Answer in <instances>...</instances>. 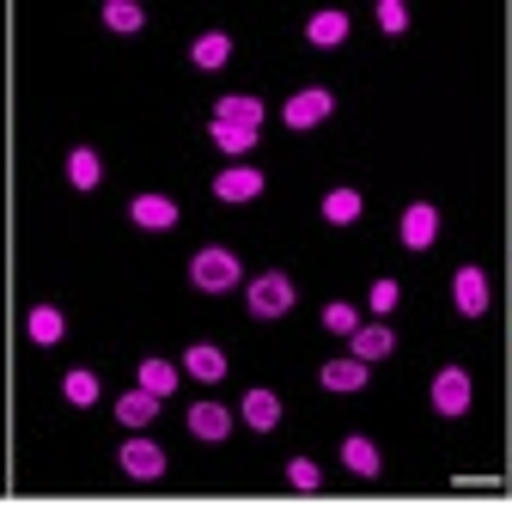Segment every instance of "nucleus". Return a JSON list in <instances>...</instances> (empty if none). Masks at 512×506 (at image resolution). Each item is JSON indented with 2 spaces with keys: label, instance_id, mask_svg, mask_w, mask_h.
Masks as SVG:
<instances>
[{
  "label": "nucleus",
  "instance_id": "nucleus-1",
  "mask_svg": "<svg viewBox=\"0 0 512 506\" xmlns=\"http://www.w3.org/2000/svg\"><path fill=\"white\" fill-rule=\"evenodd\" d=\"M238 281H244V263L232 257L226 244H208V250L189 257V287H196V293H232Z\"/></svg>",
  "mask_w": 512,
  "mask_h": 506
},
{
  "label": "nucleus",
  "instance_id": "nucleus-2",
  "mask_svg": "<svg viewBox=\"0 0 512 506\" xmlns=\"http://www.w3.org/2000/svg\"><path fill=\"white\" fill-rule=\"evenodd\" d=\"M293 299H299V287L281 275V269H269V275H250L244 281V305H250V318H287V311H293Z\"/></svg>",
  "mask_w": 512,
  "mask_h": 506
},
{
  "label": "nucleus",
  "instance_id": "nucleus-3",
  "mask_svg": "<svg viewBox=\"0 0 512 506\" xmlns=\"http://www.w3.org/2000/svg\"><path fill=\"white\" fill-rule=\"evenodd\" d=\"M427 403H433V415H445V421L470 415V403H476L470 372H464V366H439V372H433V391H427Z\"/></svg>",
  "mask_w": 512,
  "mask_h": 506
},
{
  "label": "nucleus",
  "instance_id": "nucleus-4",
  "mask_svg": "<svg viewBox=\"0 0 512 506\" xmlns=\"http://www.w3.org/2000/svg\"><path fill=\"white\" fill-rule=\"evenodd\" d=\"M330 110H336V92L330 86H305V92L287 98L281 122H287V129H317V122H330Z\"/></svg>",
  "mask_w": 512,
  "mask_h": 506
},
{
  "label": "nucleus",
  "instance_id": "nucleus-5",
  "mask_svg": "<svg viewBox=\"0 0 512 506\" xmlns=\"http://www.w3.org/2000/svg\"><path fill=\"white\" fill-rule=\"evenodd\" d=\"M263 171H256V165H226L220 177H214V196L226 202V208H238V202H256V196H263Z\"/></svg>",
  "mask_w": 512,
  "mask_h": 506
},
{
  "label": "nucleus",
  "instance_id": "nucleus-6",
  "mask_svg": "<svg viewBox=\"0 0 512 506\" xmlns=\"http://www.w3.org/2000/svg\"><path fill=\"white\" fill-rule=\"evenodd\" d=\"M397 238H403V250H433V238H439V208H433V202H409L403 220H397Z\"/></svg>",
  "mask_w": 512,
  "mask_h": 506
},
{
  "label": "nucleus",
  "instance_id": "nucleus-7",
  "mask_svg": "<svg viewBox=\"0 0 512 506\" xmlns=\"http://www.w3.org/2000/svg\"><path fill=\"white\" fill-rule=\"evenodd\" d=\"M488 299H494V287H488V275H482L476 263H464V269L452 275V305L464 311V318H482V311H488Z\"/></svg>",
  "mask_w": 512,
  "mask_h": 506
},
{
  "label": "nucleus",
  "instance_id": "nucleus-8",
  "mask_svg": "<svg viewBox=\"0 0 512 506\" xmlns=\"http://www.w3.org/2000/svg\"><path fill=\"white\" fill-rule=\"evenodd\" d=\"M128 220H135L141 232H171V226H177V202L159 196V189H147V196L128 202Z\"/></svg>",
  "mask_w": 512,
  "mask_h": 506
},
{
  "label": "nucleus",
  "instance_id": "nucleus-9",
  "mask_svg": "<svg viewBox=\"0 0 512 506\" xmlns=\"http://www.w3.org/2000/svg\"><path fill=\"white\" fill-rule=\"evenodd\" d=\"M122 470L135 476V482H159V476H165V452L153 446V439H141V433H135V439L122 446Z\"/></svg>",
  "mask_w": 512,
  "mask_h": 506
},
{
  "label": "nucleus",
  "instance_id": "nucleus-10",
  "mask_svg": "<svg viewBox=\"0 0 512 506\" xmlns=\"http://www.w3.org/2000/svg\"><path fill=\"white\" fill-rule=\"evenodd\" d=\"M244 427H256V433H275L281 427V397L269 391V385H256V391H244Z\"/></svg>",
  "mask_w": 512,
  "mask_h": 506
},
{
  "label": "nucleus",
  "instance_id": "nucleus-11",
  "mask_svg": "<svg viewBox=\"0 0 512 506\" xmlns=\"http://www.w3.org/2000/svg\"><path fill=\"white\" fill-rule=\"evenodd\" d=\"M348 354L354 360H384V354H397V336H391V324H360L354 336H348Z\"/></svg>",
  "mask_w": 512,
  "mask_h": 506
},
{
  "label": "nucleus",
  "instance_id": "nucleus-12",
  "mask_svg": "<svg viewBox=\"0 0 512 506\" xmlns=\"http://www.w3.org/2000/svg\"><path fill=\"white\" fill-rule=\"evenodd\" d=\"M214 122H232V129H263V98H250V92H226L214 104Z\"/></svg>",
  "mask_w": 512,
  "mask_h": 506
},
{
  "label": "nucleus",
  "instance_id": "nucleus-13",
  "mask_svg": "<svg viewBox=\"0 0 512 506\" xmlns=\"http://www.w3.org/2000/svg\"><path fill=\"white\" fill-rule=\"evenodd\" d=\"M189 433L214 446V439L232 433V409H226V403H189Z\"/></svg>",
  "mask_w": 512,
  "mask_h": 506
},
{
  "label": "nucleus",
  "instance_id": "nucleus-14",
  "mask_svg": "<svg viewBox=\"0 0 512 506\" xmlns=\"http://www.w3.org/2000/svg\"><path fill=\"white\" fill-rule=\"evenodd\" d=\"M183 372L196 378V385H220V378H226V354L214 342H196V348L183 354Z\"/></svg>",
  "mask_w": 512,
  "mask_h": 506
},
{
  "label": "nucleus",
  "instance_id": "nucleus-15",
  "mask_svg": "<svg viewBox=\"0 0 512 506\" xmlns=\"http://www.w3.org/2000/svg\"><path fill=\"white\" fill-rule=\"evenodd\" d=\"M25 336L37 348H55L61 336H68V318H61V305H31V318H25Z\"/></svg>",
  "mask_w": 512,
  "mask_h": 506
},
{
  "label": "nucleus",
  "instance_id": "nucleus-16",
  "mask_svg": "<svg viewBox=\"0 0 512 506\" xmlns=\"http://www.w3.org/2000/svg\"><path fill=\"white\" fill-rule=\"evenodd\" d=\"M305 43H317V49H336V43H348V13H336V7L311 13V19H305Z\"/></svg>",
  "mask_w": 512,
  "mask_h": 506
},
{
  "label": "nucleus",
  "instance_id": "nucleus-17",
  "mask_svg": "<svg viewBox=\"0 0 512 506\" xmlns=\"http://www.w3.org/2000/svg\"><path fill=\"white\" fill-rule=\"evenodd\" d=\"M189 61H196V68H202V74H214V68H226V61H232V37H226V31H202L196 43H189Z\"/></svg>",
  "mask_w": 512,
  "mask_h": 506
},
{
  "label": "nucleus",
  "instance_id": "nucleus-18",
  "mask_svg": "<svg viewBox=\"0 0 512 506\" xmlns=\"http://www.w3.org/2000/svg\"><path fill=\"white\" fill-rule=\"evenodd\" d=\"M317 385H324V391H360L366 385V360H354V354L330 360L324 372H317Z\"/></svg>",
  "mask_w": 512,
  "mask_h": 506
},
{
  "label": "nucleus",
  "instance_id": "nucleus-19",
  "mask_svg": "<svg viewBox=\"0 0 512 506\" xmlns=\"http://www.w3.org/2000/svg\"><path fill=\"white\" fill-rule=\"evenodd\" d=\"M159 403H165V397H153V391H141V385H135V391H122L116 421H122V427H147V421L159 415Z\"/></svg>",
  "mask_w": 512,
  "mask_h": 506
},
{
  "label": "nucleus",
  "instance_id": "nucleus-20",
  "mask_svg": "<svg viewBox=\"0 0 512 506\" xmlns=\"http://www.w3.org/2000/svg\"><path fill=\"white\" fill-rule=\"evenodd\" d=\"M342 464H348L354 476H378V470H384V458H378V446H372L366 433H348V439H342Z\"/></svg>",
  "mask_w": 512,
  "mask_h": 506
},
{
  "label": "nucleus",
  "instance_id": "nucleus-21",
  "mask_svg": "<svg viewBox=\"0 0 512 506\" xmlns=\"http://www.w3.org/2000/svg\"><path fill=\"white\" fill-rule=\"evenodd\" d=\"M61 397H68L74 409H92V403L104 397V385H98V372H86V366H74L68 378H61Z\"/></svg>",
  "mask_w": 512,
  "mask_h": 506
},
{
  "label": "nucleus",
  "instance_id": "nucleus-22",
  "mask_svg": "<svg viewBox=\"0 0 512 506\" xmlns=\"http://www.w3.org/2000/svg\"><path fill=\"white\" fill-rule=\"evenodd\" d=\"M104 25L122 31V37H135L147 25V7H141V0H104Z\"/></svg>",
  "mask_w": 512,
  "mask_h": 506
},
{
  "label": "nucleus",
  "instance_id": "nucleus-23",
  "mask_svg": "<svg viewBox=\"0 0 512 506\" xmlns=\"http://www.w3.org/2000/svg\"><path fill=\"white\" fill-rule=\"evenodd\" d=\"M68 183H74V189H98V183H104V159H98L92 147H74V153H68Z\"/></svg>",
  "mask_w": 512,
  "mask_h": 506
},
{
  "label": "nucleus",
  "instance_id": "nucleus-24",
  "mask_svg": "<svg viewBox=\"0 0 512 506\" xmlns=\"http://www.w3.org/2000/svg\"><path fill=\"white\" fill-rule=\"evenodd\" d=\"M360 208H366L360 189H330V196H324V220H330V226H354Z\"/></svg>",
  "mask_w": 512,
  "mask_h": 506
},
{
  "label": "nucleus",
  "instance_id": "nucleus-25",
  "mask_svg": "<svg viewBox=\"0 0 512 506\" xmlns=\"http://www.w3.org/2000/svg\"><path fill=\"white\" fill-rule=\"evenodd\" d=\"M208 135H214V147H220L226 159H244V153L256 147V129H232V122H208Z\"/></svg>",
  "mask_w": 512,
  "mask_h": 506
},
{
  "label": "nucleus",
  "instance_id": "nucleus-26",
  "mask_svg": "<svg viewBox=\"0 0 512 506\" xmlns=\"http://www.w3.org/2000/svg\"><path fill=\"white\" fill-rule=\"evenodd\" d=\"M141 391L171 397V391H177V366H171V360H141Z\"/></svg>",
  "mask_w": 512,
  "mask_h": 506
},
{
  "label": "nucleus",
  "instance_id": "nucleus-27",
  "mask_svg": "<svg viewBox=\"0 0 512 506\" xmlns=\"http://www.w3.org/2000/svg\"><path fill=\"white\" fill-rule=\"evenodd\" d=\"M324 330H330V336H354V330H360V311L342 305V299H330V305H324Z\"/></svg>",
  "mask_w": 512,
  "mask_h": 506
},
{
  "label": "nucleus",
  "instance_id": "nucleus-28",
  "mask_svg": "<svg viewBox=\"0 0 512 506\" xmlns=\"http://www.w3.org/2000/svg\"><path fill=\"white\" fill-rule=\"evenodd\" d=\"M287 488H299V494H311V488H324V470H317L311 458H293V464H287Z\"/></svg>",
  "mask_w": 512,
  "mask_h": 506
},
{
  "label": "nucleus",
  "instance_id": "nucleus-29",
  "mask_svg": "<svg viewBox=\"0 0 512 506\" xmlns=\"http://www.w3.org/2000/svg\"><path fill=\"white\" fill-rule=\"evenodd\" d=\"M378 31H409V7H403V0H378Z\"/></svg>",
  "mask_w": 512,
  "mask_h": 506
},
{
  "label": "nucleus",
  "instance_id": "nucleus-30",
  "mask_svg": "<svg viewBox=\"0 0 512 506\" xmlns=\"http://www.w3.org/2000/svg\"><path fill=\"white\" fill-rule=\"evenodd\" d=\"M397 299H403V287H397L391 275H384V281H372V299H366V305H372V311H378V318H384V311H391Z\"/></svg>",
  "mask_w": 512,
  "mask_h": 506
}]
</instances>
